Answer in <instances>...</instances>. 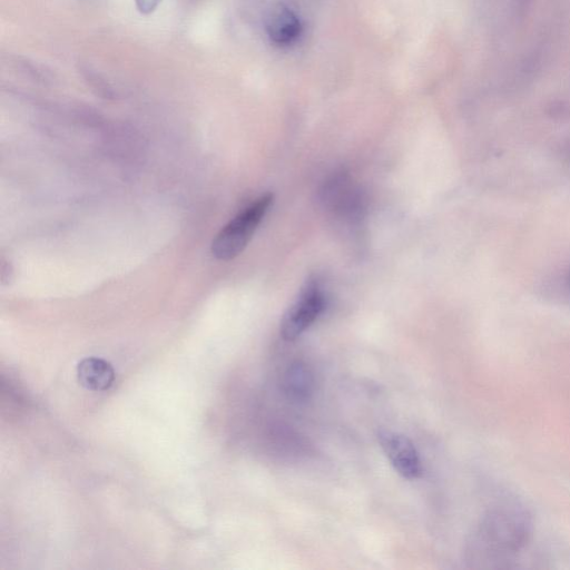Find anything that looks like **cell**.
<instances>
[{"instance_id":"6da1fadb","label":"cell","mask_w":570,"mask_h":570,"mask_svg":"<svg viewBox=\"0 0 570 570\" xmlns=\"http://www.w3.org/2000/svg\"><path fill=\"white\" fill-rule=\"evenodd\" d=\"M533 522L529 510L518 500L500 498L480 518L465 550L472 568H510L529 543Z\"/></svg>"},{"instance_id":"7a4b0ae2","label":"cell","mask_w":570,"mask_h":570,"mask_svg":"<svg viewBox=\"0 0 570 570\" xmlns=\"http://www.w3.org/2000/svg\"><path fill=\"white\" fill-rule=\"evenodd\" d=\"M273 199L272 193L262 195L226 224L213 239V255L220 261H229L239 255L267 213Z\"/></svg>"},{"instance_id":"3957f363","label":"cell","mask_w":570,"mask_h":570,"mask_svg":"<svg viewBox=\"0 0 570 570\" xmlns=\"http://www.w3.org/2000/svg\"><path fill=\"white\" fill-rule=\"evenodd\" d=\"M325 306V296L316 279H308L296 301L282 317L279 333L285 341L299 337L320 316Z\"/></svg>"},{"instance_id":"277c9868","label":"cell","mask_w":570,"mask_h":570,"mask_svg":"<svg viewBox=\"0 0 570 570\" xmlns=\"http://www.w3.org/2000/svg\"><path fill=\"white\" fill-rule=\"evenodd\" d=\"M379 443L394 470L407 480L422 474V463L414 444L403 434L391 430L377 433Z\"/></svg>"},{"instance_id":"5b68a950","label":"cell","mask_w":570,"mask_h":570,"mask_svg":"<svg viewBox=\"0 0 570 570\" xmlns=\"http://www.w3.org/2000/svg\"><path fill=\"white\" fill-rule=\"evenodd\" d=\"M301 28L295 12L284 4L273 7L265 20L267 36L281 46L294 42L301 33Z\"/></svg>"},{"instance_id":"8992f818","label":"cell","mask_w":570,"mask_h":570,"mask_svg":"<svg viewBox=\"0 0 570 570\" xmlns=\"http://www.w3.org/2000/svg\"><path fill=\"white\" fill-rule=\"evenodd\" d=\"M281 385L284 394L292 401H307L315 387L313 372L308 364L295 361L288 364L282 375Z\"/></svg>"},{"instance_id":"52a82bcc","label":"cell","mask_w":570,"mask_h":570,"mask_svg":"<svg viewBox=\"0 0 570 570\" xmlns=\"http://www.w3.org/2000/svg\"><path fill=\"white\" fill-rule=\"evenodd\" d=\"M77 376L82 386L91 391H106L115 380L112 366L99 357H87L79 362Z\"/></svg>"},{"instance_id":"ba28073f","label":"cell","mask_w":570,"mask_h":570,"mask_svg":"<svg viewBox=\"0 0 570 570\" xmlns=\"http://www.w3.org/2000/svg\"><path fill=\"white\" fill-rule=\"evenodd\" d=\"M137 10L141 14H149L154 12L163 0H134Z\"/></svg>"},{"instance_id":"9c48e42d","label":"cell","mask_w":570,"mask_h":570,"mask_svg":"<svg viewBox=\"0 0 570 570\" xmlns=\"http://www.w3.org/2000/svg\"><path fill=\"white\" fill-rule=\"evenodd\" d=\"M568 285H569V288H570V273H569V276H568Z\"/></svg>"}]
</instances>
